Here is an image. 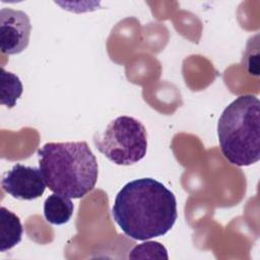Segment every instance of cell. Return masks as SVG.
I'll use <instances>...</instances> for the list:
<instances>
[{"label": "cell", "instance_id": "1", "mask_svg": "<svg viewBox=\"0 0 260 260\" xmlns=\"http://www.w3.org/2000/svg\"><path fill=\"white\" fill-rule=\"evenodd\" d=\"M112 215L123 233L145 241L166 235L178 217L174 193L152 178L128 182L118 192Z\"/></svg>", "mask_w": 260, "mask_h": 260}, {"label": "cell", "instance_id": "2", "mask_svg": "<svg viewBox=\"0 0 260 260\" xmlns=\"http://www.w3.org/2000/svg\"><path fill=\"white\" fill-rule=\"evenodd\" d=\"M47 187L69 198H82L95 186L99 166L85 141L49 142L38 150Z\"/></svg>", "mask_w": 260, "mask_h": 260}, {"label": "cell", "instance_id": "3", "mask_svg": "<svg viewBox=\"0 0 260 260\" xmlns=\"http://www.w3.org/2000/svg\"><path fill=\"white\" fill-rule=\"evenodd\" d=\"M260 102L252 94L238 96L222 112L217 123L220 150L238 167L260 158Z\"/></svg>", "mask_w": 260, "mask_h": 260}, {"label": "cell", "instance_id": "4", "mask_svg": "<svg viewBox=\"0 0 260 260\" xmlns=\"http://www.w3.org/2000/svg\"><path fill=\"white\" fill-rule=\"evenodd\" d=\"M98 150L119 166H130L141 160L147 151L145 127L135 118L120 116L112 120L103 133L93 136Z\"/></svg>", "mask_w": 260, "mask_h": 260}, {"label": "cell", "instance_id": "5", "mask_svg": "<svg viewBox=\"0 0 260 260\" xmlns=\"http://www.w3.org/2000/svg\"><path fill=\"white\" fill-rule=\"evenodd\" d=\"M30 31V19L24 11L12 8L0 10V49L3 54L15 55L24 51Z\"/></svg>", "mask_w": 260, "mask_h": 260}, {"label": "cell", "instance_id": "6", "mask_svg": "<svg viewBox=\"0 0 260 260\" xmlns=\"http://www.w3.org/2000/svg\"><path fill=\"white\" fill-rule=\"evenodd\" d=\"M1 186L16 199L34 200L44 194L47 185L40 169L16 164L4 174Z\"/></svg>", "mask_w": 260, "mask_h": 260}, {"label": "cell", "instance_id": "7", "mask_svg": "<svg viewBox=\"0 0 260 260\" xmlns=\"http://www.w3.org/2000/svg\"><path fill=\"white\" fill-rule=\"evenodd\" d=\"M23 229L19 217L2 206L0 209V251L5 252L20 243Z\"/></svg>", "mask_w": 260, "mask_h": 260}, {"label": "cell", "instance_id": "8", "mask_svg": "<svg viewBox=\"0 0 260 260\" xmlns=\"http://www.w3.org/2000/svg\"><path fill=\"white\" fill-rule=\"evenodd\" d=\"M74 205L67 196L53 193L44 202V216L51 224H64L73 214Z\"/></svg>", "mask_w": 260, "mask_h": 260}, {"label": "cell", "instance_id": "9", "mask_svg": "<svg viewBox=\"0 0 260 260\" xmlns=\"http://www.w3.org/2000/svg\"><path fill=\"white\" fill-rule=\"evenodd\" d=\"M1 105L11 109L23 91L22 83L17 75L1 68Z\"/></svg>", "mask_w": 260, "mask_h": 260}, {"label": "cell", "instance_id": "10", "mask_svg": "<svg viewBox=\"0 0 260 260\" xmlns=\"http://www.w3.org/2000/svg\"><path fill=\"white\" fill-rule=\"evenodd\" d=\"M130 259H168L167 249L158 242H146L135 246L129 253Z\"/></svg>", "mask_w": 260, "mask_h": 260}]
</instances>
